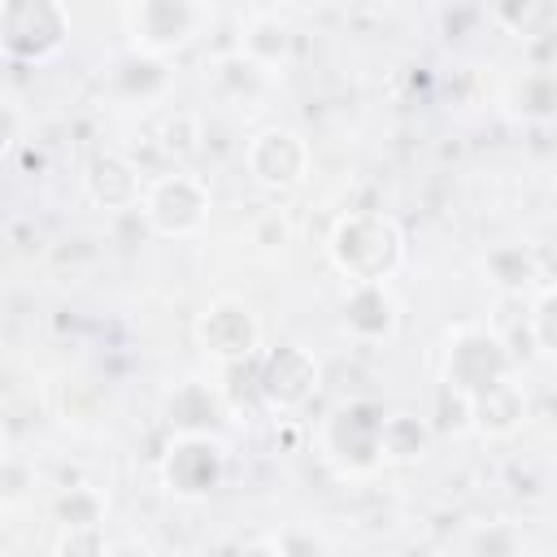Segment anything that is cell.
I'll return each mask as SVG.
<instances>
[{"mask_svg":"<svg viewBox=\"0 0 557 557\" xmlns=\"http://www.w3.org/2000/svg\"><path fill=\"white\" fill-rule=\"evenodd\" d=\"M226 479V448L218 435H174L161 457V483L178 500H205Z\"/></svg>","mask_w":557,"mask_h":557,"instance_id":"7","label":"cell"},{"mask_svg":"<svg viewBox=\"0 0 557 557\" xmlns=\"http://www.w3.org/2000/svg\"><path fill=\"white\" fill-rule=\"evenodd\" d=\"M513 100H518V109L522 113H553L557 109V78L553 74H531L518 91H513Z\"/></svg>","mask_w":557,"mask_h":557,"instance_id":"21","label":"cell"},{"mask_svg":"<svg viewBox=\"0 0 557 557\" xmlns=\"http://www.w3.org/2000/svg\"><path fill=\"white\" fill-rule=\"evenodd\" d=\"M109 540H104V522L96 527H61L52 557H109Z\"/></svg>","mask_w":557,"mask_h":557,"instance_id":"19","label":"cell"},{"mask_svg":"<svg viewBox=\"0 0 557 557\" xmlns=\"http://www.w3.org/2000/svg\"><path fill=\"white\" fill-rule=\"evenodd\" d=\"M83 191L96 209H131L144 200L148 187H139V170L131 157L122 152H100L91 157L87 174H83Z\"/></svg>","mask_w":557,"mask_h":557,"instance_id":"12","label":"cell"},{"mask_svg":"<svg viewBox=\"0 0 557 557\" xmlns=\"http://www.w3.org/2000/svg\"><path fill=\"white\" fill-rule=\"evenodd\" d=\"M318 387V361L300 344H278L257 366V392L270 409H296Z\"/></svg>","mask_w":557,"mask_h":557,"instance_id":"10","label":"cell"},{"mask_svg":"<svg viewBox=\"0 0 557 557\" xmlns=\"http://www.w3.org/2000/svg\"><path fill=\"white\" fill-rule=\"evenodd\" d=\"M209 9L205 4H187V0H139L122 9V26L131 35V48L139 57H165L183 44L196 39V30L205 26Z\"/></svg>","mask_w":557,"mask_h":557,"instance_id":"5","label":"cell"},{"mask_svg":"<svg viewBox=\"0 0 557 557\" xmlns=\"http://www.w3.org/2000/svg\"><path fill=\"white\" fill-rule=\"evenodd\" d=\"M239 57L252 61L261 74L278 70L292 57V26L278 13H252L239 35Z\"/></svg>","mask_w":557,"mask_h":557,"instance_id":"14","label":"cell"},{"mask_svg":"<svg viewBox=\"0 0 557 557\" xmlns=\"http://www.w3.org/2000/svg\"><path fill=\"white\" fill-rule=\"evenodd\" d=\"M326 257L348 278V287L387 283L405 265V231L392 213H344L326 235Z\"/></svg>","mask_w":557,"mask_h":557,"instance_id":"1","label":"cell"},{"mask_svg":"<svg viewBox=\"0 0 557 557\" xmlns=\"http://www.w3.org/2000/svg\"><path fill=\"white\" fill-rule=\"evenodd\" d=\"M109 557H152L144 544H135V540H122V544H113L109 548Z\"/></svg>","mask_w":557,"mask_h":557,"instance_id":"22","label":"cell"},{"mask_svg":"<svg viewBox=\"0 0 557 557\" xmlns=\"http://www.w3.org/2000/svg\"><path fill=\"white\" fill-rule=\"evenodd\" d=\"M466 413H470V426H474L479 435L500 440V435H513V431L522 426V418H527V396H522V387H518L513 379H505V383L487 387L483 396H474V400L466 405Z\"/></svg>","mask_w":557,"mask_h":557,"instance_id":"13","label":"cell"},{"mask_svg":"<svg viewBox=\"0 0 557 557\" xmlns=\"http://www.w3.org/2000/svg\"><path fill=\"white\" fill-rule=\"evenodd\" d=\"M379 435H383V413H374V409H366V405H344V409H335V413L326 418L322 444H326V453H331L344 470L366 474V470L383 466V444H379Z\"/></svg>","mask_w":557,"mask_h":557,"instance_id":"9","label":"cell"},{"mask_svg":"<svg viewBox=\"0 0 557 557\" xmlns=\"http://www.w3.org/2000/svg\"><path fill=\"white\" fill-rule=\"evenodd\" d=\"M104 509H109V500L96 487H70L52 505L61 527H96V522H104Z\"/></svg>","mask_w":557,"mask_h":557,"instance_id":"18","label":"cell"},{"mask_svg":"<svg viewBox=\"0 0 557 557\" xmlns=\"http://www.w3.org/2000/svg\"><path fill=\"white\" fill-rule=\"evenodd\" d=\"M165 413H170V426L178 435H209L218 413H222V400H218V392L209 383L187 379L165 396Z\"/></svg>","mask_w":557,"mask_h":557,"instance_id":"15","label":"cell"},{"mask_svg":"<svg viewBox=\"0 0 557 557\" xmlns=\"http://www.w3.org/2000/svg\"><path fill=\"white\" fill-rule=\"evenodd\" d=\"M70 39V9L57 0H4L0 48L13 61H48Z\"/></svg>","mask_w":557,"mask_h":557,"instance_id":"4","label":"cell"},{"mask_svg":"<svg viewBox=\"0 0 557 557\" xmlns=\"http://www.w3.org/2000/svg\"><path fill=\"white\" fill-rule=\"evenodd\" d=\"M339 318H344V331H348L357 344H387V339L400 331V305H396V296L387 292V283L348 287Z\"/></svg>","mask_w":557,"mask_h":557,"instance_id":"11","label":"cell"},{"mask_svg":"<svg viewBox=\"0 0 557 557\" xmlns=\"http://www.w3.org/2000/svg\"><path fill=\"white\" fill-rule=\"evenodd\" d=\"M531 335H535V344H540L548 357H557V283L544 287V292L535 296V309H531Z\"/></svg>","mask_w":557,"mask_h":557,"instance_id":"20","label":"cell"},{"mask_svg":"<svg viewBox=\"0 0 557 557\" xmlns=\"http://www.w3.org/2000/svg\"><path fill=\"white\" fill-rule=\"evenodd\" d=\"M483 274L500 292H527L540 278V257L527 244H500L483 257Z\"/></svg>","mask_w":557,"mask_h":557,"instance_id":"16","label":"cell"},{"mask_svg":"<svg viewBox=\"0 0 557 557\" xmlns=\"http://www.w3.org/2000/svg\"><path fill=\"white\" fill-rule=\"evenodd\" d=\"M196 344L205 348L209 361L218 366H244L257 357L261 348V318L248 300L239 296H218L205 305V313L196 318Z\"/></svg>","mask_w":557,"mask_h":557,"instance_id":"6","label":"cell"},{"mask_svg":"<svg viewBox=\"0 0 557 557\" xmlns=\"http://www.w3.org/2000/svg\"><path fill=\"white\" fill-rule=\"evenodd\" d=\"M426 426L413 418V413H387L383 418V461H418L426 453Z\"/></svg>","mask_w":557,"mask_h":557,"instance_id":"17","label":"cell"},{"mask_svg":"<svg viewBox=\"0 0 557 557\" xmlns=\"http://www.w3.org/2000/svg\"><path fill=\"white\" fill-rule=\"evenodd\" d=\"M139 213H144L152 235H161V239H191L209 222V187L196 174H187V170H170V174L148 183V191L139 200Z\"/></svg>","mask_w":557,"mask_h":557,"instance_id":"3","label":"cell"},{"mask_svg":"<svg viewBox=\"0 0 557 557\" xmlns=\"http://www.w3.org/2000/svg\"><path fill=\"white\" fill-rule=\"evenodd\" d=\"M513 379V357L505 348V339L487 326H457L448 331V348H444V387L453 396H461V405H470L474 396H483L487 387Z\"/></svg>","mask_w":557,"mask_h":557,"instance_id":"2","label":"cell"},{"mask_svg":"<svg viewBox=\"0 0 557 557\" xmlns=\"http://www.w3.org/2000/svg\"><path fill=\"white\" fill-rule=\"evenodd\" d=\"M309 161H313L309 139L292 126H261L244 148V165H248L252 183L265 191L300 187L309 178Z\"/></svg>","mask_w":557,"mask_h":557,"instance_id":"8","label":"cell"}]
</instances>
